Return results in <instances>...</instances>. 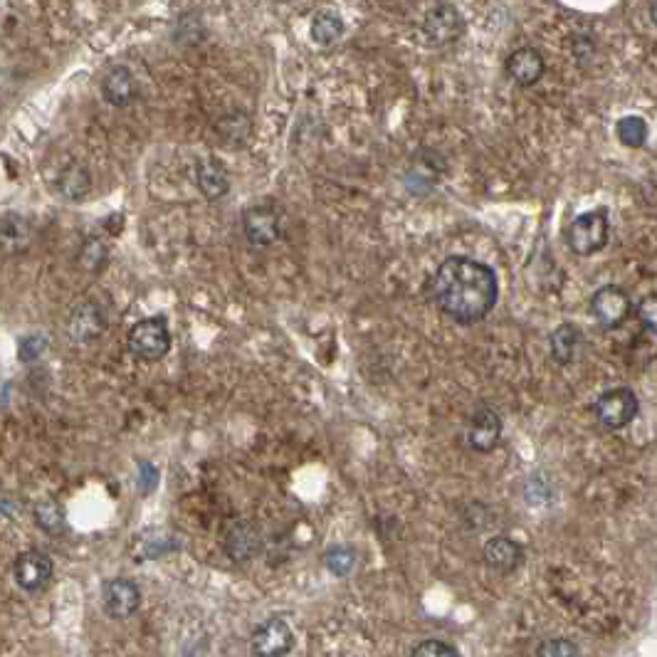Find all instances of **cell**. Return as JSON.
I'll use <instances>...</instances> for the list:
<instances>
[{"mask_svg":"<svg viewBox=\"0 0 657 657\" xmlns=\"http://www.w3.org/2000/svg\"><path fill=\"white\" fill-rule=\"evenodd\" d=\"M430 297L457 324L482 322L499 299L497 272L467 255H452L430 277Z\"/></svg>","mask_w":657,"mask_h":657,"instance_id":"1","label":"cell"},{"mask_svg":"<svg viewBox=\"0 0 657 657\" xmlns=\"http://www.w3.org/2000/svg\"><path fill=\"white\" fill-rule=\"evenodd\" d=\"M126 346H129V354L136 356L139 361L146 364H156L171 351V331L164 317H151L141 319L139 324H134L126 336Z\"/></svg>","mask_w":657,"mask_h":657,"instance_id":"2","label":"cell"},{"mask_svg":"<svg viewBox=\"0 0 657 657\" xmlns=\"http://www.w3.org/2000/svg\"><path fill=\"white\" fill-rule=\"evenodd\" d=\"M569 250L578 257H591L601 252L608 243V213L606 210H588L578 215L566 230Z\"/></svg>","mask_w":657,"mask_h":657,"instance_id":"3","label":"cell"},{"mask_svg":"<svg viewBox=\"0 0 657 657\" xmlns=\"http://www.w3.org/2000/svg\"><path fill=\"white\" fill-rule=\"evenodd\" d=\"M640 411L638 396L633 388L618 386L611 391H603L598 401L593 403V415L598 423L608 430H623L628 428Z\"/></svg>","mask_w":657,"mask_h":657,"instance_id":"4","label":"cell"},{"mask_svg":"<svg viewBox=\"0 0 657 657\" xmlns=\"http://www.w3.org/2000/svg\"><path fill=\"white\" fill-rule=\"evenodd\" d=\"M420 30H423V38L428 45L448 47L465 35V18H462L460 8L450 3H440L425 13Z\"/></svg>","mask_w":657,"mask_h":657,"instance_id":"5","label":"cell"},{"mask_svg":"<svg viewBox=\"0 0 657 657\" xmlns=\"http://www.w3.org/2000/svg\"><path fill=\"white\" fill-rule=\"evenodd\" d=\"M282 213L272 203L247 208L243 213V233L252 247H270L282 238Z\"/></svg>","mask_w":657,"mask_h":657,"instance_id":"6","label":"cell"},{"mask_svg":"<svg viewBox=\"0 0 657 657\" xmlns=\"http://www.w3.org/2000/svg\"><path fill=\"white\" fill-rule=\"evenodd\" d=\"M630 294L618 285H603L593 292L591 297V314L603 329H618L623 327L625 319L630 317Z\"/></svg>","mask_w":657,"mask_h":657,"instance_id":"7","label":"cell"},{"mask_svg":"<svg viewBox=\"0 0 657 657\" xmlns=\"http://www.w3.org/2000/svg\"><path fill=\"white\" fill-rule=\"evenodd\" d=\"M294 648V633L285 618H267L252 633V655L285 657Z\"/></svg>","mask_w":657,"mask_h":657,"instance_id":"8","label":"cell"},{"mask_svg":"<svg viewBox=\"0 0 657 657\" xmlns=\"http://www.w3.org/2000/svg\"><path fill=\"white\" fill-rule=\"evenodd\" d=\"M502 418H499L497 411L492 408H477L475 413L467 418V428H465V443L467 448L475 452H492L502 440Z\"/></svg>","mask_w":657,"mask_h":657,"instance_id":"9","label":"cell"},{"mask_svg":"<svg viewBox=\"0 0 657 657\" xmlns=\"http://www.w3.org/2000/svg\"><path fill=\"white\" fill-rule=\"evenodd\" d=\"M52 571H55V564H52L50 556L40 549L23 551V554H18V559H15L13 564L15 583L28 593L42 591V588L50 583Z\"/></svg>","mask_w":657,"mask_h":657,"instance_id":"10","label":"cell"},{"mask_svg":"<svg viewBox=\"0 0 657 657\" xmlns=\"http://www.w3.org/2000/svg\"><path fill=\"white\" fill-rule=\"evenodd\" d=\"M443 173H445L443 156L435 154V151H418V154H413L411 164H408L406 171L408 191L415 193V196L430 193L435 186H438Z\"/></svg>","mask_w":657,"mask_h":657,"instance_id":"11","label":"cell"},{"mask_svg":"<svg viewBox=\"0 0 657 657\" xmlns=\"http://www.w3.org/2000/svg\"><path fill=\"white\" fill-rule=\"evenodd\" d=\"M104 611L112 618H131L141 606V591L131 578H112L104 583Z\"/></svg>","mask_w":657,"mask_h":657,"instance_id":"12","label":"cell"},{"mask_svg":"<svg viewBox=\"0 0 657 657\" xmlns=\"http://www.w3.org/2000/svg\"><path fill=\"white\" fill-rule=\"evenodd\" d=\"M546 72V60L536 47H519L507 57L509 80L519 87H534Z\"/></svg>","mask_w":657,"mask_h":657,"instance_id":"13","label":"cell"},{"mask_svg":"<svg viewBox=\"0 0 657 657\" xmlns=\"http://www.w3.org/2000/svg\"><path fill=\"white\" fill-rule=\"evenodd\" d=\"M104 327H107V317H104L102 307L94 302H84L80 307H75V312L67 319V334L75 344H89L102 334Z\"/></svg>","mask_w":657,"mask_h":657,"instance_id":"14","label":"cell"},{"mask_svg":"<svg viewBox=\"0 0 657 657\" xmlns=\"http://www.w3.org/2000/svg\"><path fill=\"white\" fill-rule=\"evenodd\" d=\"M482 559L497 574H514L524 561V549L509 536H494L482 549Z\"/></svg>","mask_w":657,"mask_h":657,"instance_id":"15","label":"cell"},{"mask_svg":"<svg viewBox=\"0 0 657 657\" xmlns=\"http://www.w3.org/2000/svg\"><path fill=\"white\" fill-rule=\"evenodd\" d=\"M102 94L112 107H129L139 97V87H136L134 72L126 65H114L112 70L104 75Z\"/></svg>","mask_w":657,"mask_h":657,"instance_id":"16","label":"cell"},{"mask_svg":"<svg viewBox=\"0 0 657 657\" xmlns=\"http://www.w3.org/2000/svg\"><path fill=\"white\" fill-rule=\"evenodd\" d=\"M196 186L201 188L208 201H220L230 191L228 168L215 156H206L196 164Z\"/></svg>","mask_w":657,"mask_h":657,"instance_id":"17","label":"cell"},{"mask_svg":"<svg viewBox=\"0 0 657 657\" xmlns=\"http://www.w3.org/2000/svg\"><path fill=\"white\" fill-rule=\"evenodd\" d=\"M583 346V331L576 327V324H559L554 331H551L549 339V349H551V359L561 366L574 364L581 354Z\"/></svg>","mask_w":657,"mask_h":657,"instance_id":"18","label":"cell"},{"mask_svg":"<svg viewBox=\"0 0 657 657\" xmlns=\"http://www.w3.org/2000/svg\"><path fill=\"white\" fill-rule=\"evenodd\" d=\"M57 191L67 198V201H84L92 191V173L80 161H70L57 176Z\"/></svg>","mask_w":657,"mask_h":657,"instance_id":"19","label":"cell"},{"mask_svg":"<svg viewBox=\"0 0 657 657\" xmlns=\"http://www.w3.org/2000/svg\"><path fill=\"white\" fill-rule=\"evenodd\" d=\"M225 551L233 561H250L260 551V532L250 522H238L225 536Z\"/></svg>","mask_w":657,"mask_h":657,"instance_id":"20","label":"cell"},{"mask_svg":"<svg viewBox=\"0 0 657 657\" xmlns=\"http://www.w3.org/2000/svg\"><path fill=\"white\" fill-rule=\"evenodd\" d=\"M344 18H341L336 10H317L312 18V40L317 42L319 47H331L336 45L341 38H344Z\"/></svg>","mask_w":657,"mask_h":657,"instance_id":"21","label":"cell"},{"mask_svg":"<svg viewBox=\"0 0 657 657\" xmlns=\"http://www.w3.org/2000/svg\"><path fill=\"white\" fill-rule=\"evenodd\" d=\"M356 564H359V554H356L354 546H346V544L331 546L327 554H324V566L339 578L354 574Z\"/></svg>","mask_w":657,"mask_h":657,"instance_id":"22","label":"cell"},{"mask_svg":"<svg viewBox=\"0 0 657 657\" xmlns=\"http://www.w3.org/2000/svg\"><path fill=\"white\" fill-rule=\"evenodd\" d=\"M218 131L220 136H223V144L233 149V146L245 144L247 134H250V119H247L243 112L225 114L218 122Z\"/></svg>","mask_w":657,"mask_h":657,"instance_id":"23","label":"cell"},{"mask_svg":"<svg viewBox=\"0 0 657 657\" xmlns=\"http://www.w3.org/2000/svg\"><path fill=\"white\" fill-rule=\"evenodd\" d=\"M35 524L47 534H57L65 529V509L55 499H42L35 507Z\"/></svg>","mask_w":657,"mask_h":657,"instance_id":"24","label":"cell"},{"mask_svg":"<svg viewBox=\"0 0 657 657\" xmlns=\"http://www.w3.org/2000/svg\"><path fill=\"white\" fill-rule=\"evenodd\" d=\"M616 134L623 146H628V149H640V146L645 144V139H648V124L640 117H623L616 124Z\"/></svg>","mask_w":657,"mask_h":657,"instance_id":"25","label":"cell"},{"mask_svg":"<svg viewBox=\"0 0 657 657\" xmlns=\"http://www.w3.org/2000/svg\"><path fill=\"white\" fill-rule=\"evenodd\" d=\"M3 240L8 245H25L30 240V225L28 220L23 218V215H15V213H8L3 218Z\"/></svg>","mask_w":657,"mask_h":657,"instance_id":"26","label":"cell"},{"mask_svg":"<svg viewBox=\"0 0 657 657\" xmlns=\"http://www.w3.org/2000/svg\"><path fill=\"white\" fill-rule=\"evenodd\" d=\"M104 262H107V245L99 238L84 240V245L80 247V265L87 267V270H99Z\"/></svg>","mask_w":657,"mask_h":657,"instance_id":"27","label":"cell"},{"mask_svg":"<svg viewBox=\"0 0 657 657\" xmlns=\"http://www.w3.org/2000/svg\"><path fill=\"white\" fill-rule=\"evenodd\" d=\"M536 657H581V650L569 638H549L536 648Z\"/></svg>","mask_w":657,"mask_h":657,"instance_id":"28","label":"cell"},{"mask_svg":"<svg viewBox=\"0 0 657 657\" xmlns=\"http://www.w3.org/2000/svg\"><path fill=\"white\" fill-rule=\"evenodd\" d=\"M638 322L648 334L657 336V292L645 294L638 302Z\"/></svg>","mask_w":657,"mask_h":657,"instance_id":"29","label":"cell"},{"mask_svg":"<svg viewBox=\"0 0 657 657\" xmlns=\"http://www.w3.org/2000/svg\"><path fill=\"white\" fill-rule=\"evenodd\" d=\"M47 349V341L42 334H28L20 339L18 344V354H20V361H25V364H30V361L40 359L42 351Z\"/></svg>","mask_w":657,"mask_h":657,"instance_id":"30","label":"cell"},{"mask_svg":"<svg viewBox=\"0 0 657 657\" xmlns=\"http://www.w3.org/2000/svg\"><path fill=\"white\" fill-rule=\"evenodd\" d=\"M411 657H460L455 648L443 640H423L418 648L413 650Z\"/></svg>","mask_w":657,"mask_h":657,"instance_id":"31","label":"cell"},{"mask_svg":"<svg viewBox=\"0 0 657 657\" xmlns=\"http://www.w3.org/2000/svg\"><path fill=\"white\" fill-rule=\"evenodd\" d=\"M159 487V470L151 462H141L139 465V490L144 494L154 492Z\"/></svg>","mask_w":657,"mask_h":657,"instance_id":"32","label":"cell"},{"mask_svg":"<svg viewBox=\"0 0 657 657\" xmlns=\"http://www.w3.org/2000/svg\"><path fill=\"white\" fill-rule=\"evenodd\" d=\"M650 20H653V25L657 28V3L650 5Z\"/></svg>","mask_w":657,"mask_h":657,"instance_id":"33","label":"cell"}]
</instances>
